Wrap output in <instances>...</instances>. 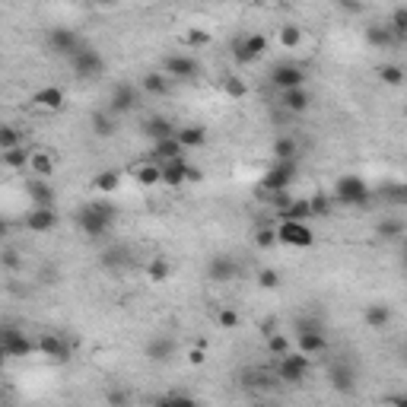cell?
<instances>
[{
  "mask_svg": "<svg viewBox=\"0 0 407 407\" xmlns=\"http://www.w3.org/2000/svg\"><path fill=\"white\" fill-rule=\"evenodd\" d=\"M137 105H140V90L131 83H118L112 90V96H108V112L112 115H127Z\"/></svg>",
  "mask_w": 407,
  "mask_h": 407,
  "instance_id": "obj_13",
  "label": "cell"
},
{
  "mask_svg": "<svg viewBox=\"0 0 407 407\" xmlns=\"http://www.w3.org/2000/svg\"><path fill=\"white\" fill-rule=\"evenodd\" d=\"M296 341H300V354L305 356H318V354H324L328 350V337H324V331H322V324L318 322H300L296 324Z\"/></svg>",
  "mask_w": 407,
  "mask_h": 407,
  "instance_id": "obj_8",
  "label": "cell"
},
{
  "mask_svg": "<svg viewBox=\"0 0 407 407\" xmlns=\"http://www.w3.org/2000/svg\"><path fill=\"white\" fill-rule=\"evenodd\" d=\"M64 105H67V92L60 90V86H45V90H38L36 96L29 99L32 112H42V115H54V112H60Z\"/></svg>",
  "mask_w": 407,
  "mask_h": 407,
  "instance_id": "obj_12",
  "label": "cell"
},
{
  "mask_svg": "<svg viewBox=\"0 0 407 407\" xmlns=\"http://www.w3.org/2000/svg\"><path fill=\"white\" fill-rule=\"evenodd\" d=\"M159 166H162V185L166 188H181L185 185V172H188L185 156H179V159H166V162H159Z\"/></svg>",
  "mask_w": 407,
  "mask_h": 407,
  "instance_id": "obj_24",
  "label": "cell"
},
{
  "mask_svg": "<svg viewBox=\"0 0 407 407\" xmlns=\"http://www.w3.org/2000/svg\"><path fill=\"white\" fill-rule=\"evenodd\" d=\"M0 162H4L10 172H19V169L29 166V150L26 147H13V150H0Z\"/></svg>",
  "mask_w": 407,
  "mask_h": 407,
  "instance_id": "obj_34",
  "label": "cell"
},
{
  "mask_svg": "<svg viewBox=\"0 0 407 407\" xmlns=\"http://www.w3.org/2000/svg\"><path fill=\"white\" fill-rule=\"evenodd\" d=\"M312 105V92L305 86H293V90H280V108H287L290 115H305Z\"/></svg>",
  "mask_w": 407,
  "mask_h": 407,
  "instance_id": "obj_21",
  "label": "cell"
},
{
  "mask_svg": "<svg viewBox=\"0 0 407 407\" xmlns=\"http://www.w3.org/2000/svg\"><path fill=\"white\" fill-rule=\"evenodd\" d=\"M188 363H191V366H204V363H207V341H198L191 350H188Z\"/></svg>",
  "mask_w": 407,
  "mask_h": 407,
  "instance_id": "obj_51",
  "label": "cell"
},
{
  "mask_svg": "<svg viewBox=\"0 0 407 407\" xmlns=\"http://www.w3.org/2000/svg\"><path fill=\"white\" fill-rule=\"evenodd\" d=\"M127 179H134L140 188H156V185H162V166L153 156H147V159L127 166Z\"/></svg>",
  "mask_w": 407,
  "mask_h": 407,
  "instance_id": "obj_11",
  "label": "cell"
},
{
  "mask_svg": "<svg viewBox=\"0 0 407 407\" xmlns=\"http://www.w3.org/2000/svg\"><path fill=\"white\" fill-rule=\"evenodd\" d=\"M147 277H150L153 283H166L169 277H172V264H169L166 258H153V261L147 264Z\"/></svg>",
  "mask_w": 407,
  "mask_h": 407,
  "instance_id": "obj_39",
  "label": "cell"
},
{
  "mask_svg": "<svg viewBox=\"0 0 407 407\" xmlns=\"http://www.w3.org/2000/svg\"><path fill=\"white\" fill-rule=\"evenodd\" d=\"M296 153H300L296 137H277L274 140V159H296Z\"/></svg>",
  "mask_w": 407,
  "mask_h": 407,
  "instance_id": "obj_42",
  "label": "cell"
},
{
  "mask_svg": "<svg viewBox=\"0 0 407 407\" xmlns=\"http://www.w3.org/2000/svg\"><path fill=\"white\" fill-rule=\"evenodd\" d=\"M296 179V159H274V166L261 175V191H283Z\"/></svg>",
  "mask_w": 407,
  "mask_h": 407,
  "instance_id": "obj_7",
  "label": "cell"
},
{
  "mask_svg": "<svg viewBox=\"0 0 407 407\" xmlns=\"http://www.w3.org/2000/svg\"><path fill=\"white\" fill-rule=\"evenodd\" d=\"M36 350H38L42 356L54 359V363H67V359H70V347H67V341H64L60 334H54V331H45V334H38Z\"/></svg>",
  "mask_w": 407,
  "mask_h": 407,
  "instance_id": "obj_14",
  "label": "cell"
},
{
  "mask_svg": "<svg viewBox=\"0 0 407 407\" xmlns=\"http://www.w3.org/2000/svg\"><path fill=\"white\" fill-rule=\"evenodd\" d=\"M404 229H407L404 220H398V216H385V220H379L376 233H379V239H401Z\"/></svg>",
  "mask_w": 407,
  "mask_h": 407,
  "instance_id": "obj_37",
  "label": "cell"
},
{
  "mask_svg": "<svg viewBox=\"0 0 407 407\" xmlns=\"http://www.w3.org/2000/svg\"><path fill=\"white\" fill-rule=\"evenodd\" d=\"M181 42H185L188 48H207V45L213 42V36H210L207 29H201V26H188V29L181 32Z\"/></svg>",
  "mask_w": 407,
  "mask_h": 407,
  "instance_id": "obj_36",
  "label": "cell"
},
{
  "mask_svg": "<svg viewBox=\"0 0 407 407\" xmlns=\"http://www.w3.org/2000/svg\"><path fill=\"white\" fill-rule=\"evenodd\" d=\"M29 169L32 175H38V179H51L54 169H58V159H54L51 150H29Z\"/></svg>",
  "mask_w": 407,
  "mask_h": 407,
  "instance_id": "obj_22",
  "label": "cell"
},
{
  "mask_svg": "<svg viewBox=\"0 0 407 407\" xmlns=\"http://www.w3.org/2000/svg\"><path fill=\"white\" fill-rule=\"evenodd\" d=\"M337 6H341L344 13H359V10H363V4H359V0H337Z\"/></svg>",
  "mask_w": 407,
  "mask_h": 407,
  "instance_id": "obj_54",
  "label": "cell"
},
{
  "mask_svg": "<svg viewBox=\"0 0 407 407\" xmlns=\"http://www.w3.org/2000/svg\"><path fill=\"white\" fill-rule=\"evenodd\" d=\"M115 220H118V207L108 201H90L77 210V229L86 239H102V236H108Z\"/></svg>",
  "mask_w": 407,
  "mask_h": 407,
  "instance_id": "obj_1",
  "label": "cell"
},
{
  "mask_svg": "<svg viewBox=\"0 0 407 407\" xmlns=\"http://www.w3.org/2000/svg\"><path fill=\"white\" fill-rule=\"evenodd\" d=\"M144 134L150 140H162V137H172L175 134V125L169 118H162V115H153V118L144 121Z\"/></svg>",
  "mask_w": 407,
  "mask_h": 407,
  "instance_id": "obj_31",
  "label": "cell"
},
{
  "mask_svg": "<svg viewBox=\"0 0 407 407\" xmlns=\"http://www.w3.org/2000/svg\"><path fill=\"white\" fill-rule=\"evenodd\" d=\"M80 45H83V42H80V36L73 29H51L48 32V48L54 54H60V58H70Z\"/></svg>",
  "mask_w": 407,
  "mask_h": 407,
  "instance_id": "obj_18",
  "label": "cell"
},
{
  "mask_svg": "<svg viewBox=\"0 0 407 407\" xmlns=\"http://www.w3.org/2000/svg\"><path fill=\"white\" fill-rule=\"evenodd\" d=\"M156 404H159V407H179V404H194V395H188V391H169V395L156 398Z\"/></svg>",
  "mask_w": 407,
  "mask_h": 407,
  "instance_id": "obj_48",
  "label": "cell"
},
{
  "mask_svg": "<svg viewBox=\"0 0 407 407\" xmlns=\"http://www.w3.org/2000/svg\"><path fill=\"white\" fill-rule=\"evenodd\" d=\"M270 83L277 90H293V86H305V70L300 64H277L270 73Z\"/></svg>",
  "mask_w": 407,
  "mask_h": 407,
  "instance_id": "obj_17",
  "label": "cell"
},
{
  "mask_svg": "<svg viewBox=\"0 0 407 407\" xmlns=\"http://www.w3.org/2000/svg\"><path fill=\"white\" fill-rule=\"evenodd\" d=\"M153 159L156 162H166V159H179V156H185V150H181V144L172 137H162V140H153Z\"/></svg>",
  "mask_w": 407,
  "mask_h": 407,
  "instance_id": "obj_28",
  "label": "cell"
},
{
  "mask_svg": "<svg viewBox=\"0 0 407 407\" xmlns=\"http://www.w3.org/2000/svg\"><path fill=\"white\" fill-rule=\"evenodd\" d=\"M147 356H150L153 363H169V359L175 356V341L172 337H153V341L147 344Z\"/></svg>",
  "mask_w": 407,
  "mask_h": 407,
  "instance_id": "obj_29",
  "label": "cell"
},
{
  "mask_svg": "<svg viewBox=\"0 0 407 407\" xmlns=\"http://www.w3.org/2000/svg\"><path fill=\"white\" fill-rule=\"evenodd\" d=\"M385 26H388V32L395 36V42H404V38H407V10H404V6H398Z\"/></svg>",
  "mask_w": 407,
  "mask_h": 407,
  "instance_id": "obj_40",
  "label": "cell"
},
{
  "mask_svg": "<svg viewBox=\"0 0 407 407\" xmlns=\"http://www.w3.org/2000/svg\"><path fill=\"white\" fill-rule=\"evenodd\" d=\"M366 45H372V48H391V45H398L395 42V36L388 32V26L385 23H369L366 26Z\"/></svg>",
  "mask_w": 407,
  "mask_h": 407,
  "instance_id": "obj_27",
  "label": "cell"
},
{
  "mask_svg": "<svg viewBox=\"0 0 407 407\" xmlns=\"http://www.w3.org/2000/svg\"><path fill=\"white\" fill-rule=\"evenodd\" d=\"M26 229H29V233H51V229H58V210L32 207L29 216H26Z\"/></svg>",
  "mask_w": 407,
  "mask_h": 407,
  "instance_id": "obj_19",
  "label": "cell"
},
{
  "mask_svg": "<svg viewBox=\"0 0 407 407\" xmlns=\"http://www.w3.org/2000/svg\"><path fill=\"white\" fill-rule=\"evenodd\" d=\"M268 350H270V356H283L290 350V337L280 334V331H270L268 334Z\"/></svg>",
  "mask_w": 407,
  "mask_h": 407,
  "instance_id": "obj_47",
  "label": "cell"
},
{
  "mask_svg": "<svg viewBox=\"0 0 407 407\" xmlns=\"http://www.w3.org/2000/svg\"><path fill=\"white\" fill-rule=\"evenodd\" d=\"M6 229H10V223H6L4 216H0V236H6Z\"/></svg>",
  "mask_w": 407,
  "mask_h": 407,
  "instance_id": "obj_57",
  "label": "cell"
},
{
  "mask_svg": "<svg viewBox=\"0 0 407 407\" xmlns=\"http://www.w3.org/2000/svg\"><path fill=\"white\" fill-rule=\"evenodd\" d=\"M239 4H258V0H239Z\"/></svg>",
  "mask_w": 407,
  "mask_h": 407,
  "instance_id": "obj_59",
  "label": "cell"
},
{
  "mask_svg": "<svg viewBox=\"0 0 407 407\" xmlns=\"http://www.w3.org/2000/svg\"><path fill=\"white\" fill-rule=\"evenodd\" d=\"M23 147V131L16 125H0V150H13Z\"/></svg>",
  "mask_w": 407,
  "mask_h": 407,
  "instance_id": "obj_41",
  "label": "cell"
},
{
  "mask_svg": "<svg viewBox=\"0 0 407 407\" xmlns=\"http://www.w3.org/2000/svg\"><path fill=\"white\" fill-rule=\"evenodd\" d=\"M162 73L169 80H194L201 73V64L191 58V54H166L162 58Z\"/></svg>",
  "mask_w": 407,
  "mask_h": 407,
  "instance_id": "obj_10",
  "label": "cell"
},
{
  "mask_svg": "<svg viewBox=\"0 0 407 407\" xmlns=\"http://www.w3.org/2000/svg\"><path fill=\"white\" fill-rule=\"evenodd\" d=\"M255 245H258V248H270V245H277V233H274V226H261V229H255Z\"/></svg>",
  "mask_w": 407,
  "mask_h": 407,
  "instance_id": "obj_49",
  "label": "cell"
},
{
  "mask_svg": "<svg viewBox=\"0 0 407 407\" xmlns=\"http://www.w3.org/2000/svg\"><path fill=\"white\" fill-rule=\"evenodd\" d=\"M239 322H242L239 312L229 309V305H223V309L216 312V324H220L223 331H236V328H239Z\"/></svg>",
  "mask_w": 407,
  "mask_h": 407,
  "instance_id": "obj_46",
  "label": "cell"
},
{
  "mask_svg": "<svg viewBox=\"0 0 407 407\" xmlns=\"http://www.w3.org/2000/svg\"><path fill=\"white\" fill-rule=\"evenodd\" d=\"M277 233V245H287V248H312L315 245V233L309 229L305 220H280L274 226Z\"/></svg>",
  "mask_w": 407,
  "mask_h": 407,
  "instance_id": "obj_3",
  "label": "cell"
},
{
  "mask_svg": "<svg viewBox=\"0 0 407 407\" xmlns=\"http://www.w3.org/2000/svg\"><path fill=\"white\" fill-rule=\"evenodd\" d=\"M264 54H268V38L261 36V32H252V36H242L233 42V60L242 67L255 64V60H261Z\"/></svg>",
  "mask_w": 407,
  "mask_h": 407,
  "instance_id": "obj_6",
  "label": "cell"
},
{
  "mask_svg": "<svg viewBox=\"0 0 407 407\" xmlns=\"http://www.w3.org/2000/svg\"><path fill=\"white\" fill-rule=\"evenodd\" d=\"M0 350L10 359H26L36 354V341H29L16 324H0Z\"/></svg>",
  "mask_w": 407,
  "mask_h": 407,
  "instance_id": "obj_5",
  "label": "cell"
},
{
  "mask_svg": "<svg viewBox=\"0 0 407 407\" xmlns=\"http://www.w3.org/2000/svg\"><path fill=\"white\" fill-rule=\"evenodd\" d=\"M118 185H121V172H115V169H102V172L92 175V191L99 194L118 191Z\"/></svg>",
  "mask_w": 407,
  "mask_h": 407,
  "instance_id": "obj_32",
  "label": "cell"
},
{
  "mask_svg": "<svg viewBox=\"0 0 407 407\" xmlns=\"http://www.w3.org/2000/svg\"><path fill=\"white\" fill-rule=\"evenodd\" d=\"M90 125H92V134H96V137H115V134H118V125H115V115L108 112H96L90 118Z\"/></svg>",
  "mask_w": 407,
  "mask_h": 407,
  "instance_id": "obj_33",
  "label": "cell"
},
{
  "mask_svg": "<svg viewBox=\"0 0 407 407\" xmlns=\"http://www.w3.org/2000/svg\"><path fill=\"white\" fill-rule=\"evenodd\" d=\"M328 382L334 391H341V395H347V391H354L356 385V372L350 363H331L328 366Z\"/></svg>",
  "mask_w": 407,
  "mask_h": 407,
  "instance_id": "obj_20",
  "label": "cell"
},
{
  "mask_svg": "<svg viewBox=\"0 0 407 407\" xmlns=\"http://www.w3.org/2000/svg\"><path fill=\"white\" fill-rule=\"evenodd\" d=\"M185 181H191V185H198V181H204V169H198V166H188Z\"/></svg>",
  "mask_w": 407,
  "mask_h": 407,
  "instance_id": "obj_53",
  "label": "cell"
},
{
  "mask_svg": "<svg viewBox=\"0 0 407 407\" xmlns=\"http://www.w3.org/2000/svg\"><path fill=\"white\" fill-rule=\"evenodd\" d=\"M277 213H280V220H305L309 223V216H312L309 198H293L283 210H277Z\"/></svg>",
  "mask_w": 407,
  "mask_h": 407,
  "instance_id": "obj_35",
  "label": "cell"
},
{
  "mask_svg": "<svg viewBox=\"0 0 407 407\" xmlns=\"http://www.w3.org/2000/svg\"><path fill=\"white\" fill-rule=\"evenodd\" d=\"M26 194H29L32 207H54V201H58V194H54L51 181H48V179H38V175L26 179Z\"/></svg>",
  "mask_w": 407,
  "mask_h": 407,
  "instance_id": "obj_16",
  "label": "cell"
},
{
  "mask_svg": "<svg viewBox=\"0 0 407 407\" xmlns=\"http://www.w3.org/2000/svg\"><path fill=\"white\" fill-rule=\"evenodd\" d=\"M70 67H73V73H77L80 80H96L99 73L105 70V60H102L99 51H92V48H86V45H80V48L70 54Z\"/></svg>",
  "mask_w": 407,
  "mask_h": 407,
  "instance_id": "obj_9",
  "label": "cell"
},
{
  "mask_svg": "<svg viewBox=\"0 0 407 407\" xmlns=\"http://www.w3.org/2000/svg\"><path fill=\"white\" fill-rule=\"evenodd\" d=\"M302 42H305V32L296 23H283L280 29H277V45H280V48L293 51V48H300Z\"/></svg>",
  "mask_w": 407,
  "mask_h": 407,
  "instance_id": "obj_30",
  "label": "cell"
},
{
  "mask_svg": "<svg viewBox=\"0 0 407 407\" xmlns=\"http://www.w3.org/2000/svg\"><path fill=\"white\" fill-rule=\"evenodd\" d=\"M169 90H172V80L166 77V73H144V80H140V92H147V96H169Z\"/></svg>",
  "mask_w": 407,
  "mask_h": 407,
  "instance_id": "obj_25",
  "label": "cell"
},
{
  "mask_svg": "<svg viewBox=\"0 0 407 407\" xmlns=\"http://www.w3.org/2000/svg\"><path fill=\"white\" fill-rule=\"evenodd\" d=\"M0 264H4L6 270H19L23 268V258H19L16 248H6V252H0Z\"/></svg>",
  "mask_w": 407,
  "mask_h": 407,
  "instance_id": "obj_52",
  "label": "cell"
},
{
  "mask_svg": "<svg viewBox=\"0 0 407 407\" xmlns=\"http://www.w3.org/2000/svg\"><path fill=\"white\" fill-rule=\"evenodd\" d=\"M369 198L372 191L366 185V179H359V175H341L334 181V194H331V201L344 204V207H366Z\"/></svg>",
  "mask_w": 407,
  "mask_h": 407,
  "instance_id": "obj_2",
  "label": "cell"
},
{
  "mask_svg": "<svg viewBox=\"0 0 407 407\" xmlns=\"http://www.w3.org/2000/svg\"><path fill=\"white\" fill-rule=\"evenodd\" d=\"M270 4H293V0H270Z\"/></svg>",
  "mask_w": 407,
  "mask_h": 407,
  "instance_id": "obj_58",
  "label": "cell"
},
{
  "mask_svg": "<svg viewBox=\"0 0 407 407\" xmlns=\"http://www.w3.org/2000/svg\"><path fill=\"white\" fill-rule=\"evenodd\" d=\"M175 140L181 144V150H201L207 144V131L201 125H185V127H175Z\"/></svg>",
  "mask_w": 407,
  "mask_h": 407,
  "instance_id": "obj_23",
  "label": "cell"
},
{
  "mask_svg": "<svg viewBox=\"0 0 407 407\" xmlns=\"http://www.w3.org/2000/svg\"><path fill=\"white\" fill-rule=\"evenodd\" d=\"M379 80L385 86H401L404 83V67L401 64H382L379 67Z\"/></svg>",
  "mask_w": 407,
  "mask_h": 407,
  "instance_id": "obj_43",
  "label": "cell"
},
{
  "mask_svg": "<svg viewBox=\"0 0 407 407\" xmlns=\"http://www.w3.org/2000/svg\"><path fill=\"white\" fill-rule=\"evenodd\" d=\"M363 318H366V324H369L372 331L388 328V324H391V305H385V302H372V305H366Z\"/></svg>",
  "mask_w": 407,
  "mask_h": 407,
  "instance_id": "obj_26",
  "label": "cell"
},
{
  "mask_svg": "<svg viewBox=\"0 0 407 407\" xmlns=\"http://www.w3.org/2000/svg\"><path fill=\"white\" fill-rule=\"evenodd\" d=\"M309 210L312 216H324L331 210V198L328 194H315V198H309Z\"/></svg>",
  "mask_w": 407,
  "mask_h": 407,
  "instance_id": "obj_50",
  "label": "cell"
},
{
  "mask_svg": "<svg viewBox=\"0 0 407 407\" xmlns=\"http://www.w3.org/2000/svg\"><path fill=\"white\" fill-rule=\"evenodd\" d=\"M223 92H226L229 99H245L248 86H245V80H239V77H223Z\"/></svg>",
  "mask_w": 407,
  "mask_h": 407,
  "instance_id": "obj_45",
  "label": "cell"
},
{
  "mask_svg": "<svg viewBox=\"0 0 407 407\" xmlns=\"http://www.w3.org/2000/svg\"><path fill=\"white\" fill-rule=\"evenodd\" d=\"M274 376L277 382H287V385H300L305 382L309 376V356L300 354V350H287L283 356H277V366H274Z\"/></svg>",
  "mask_w": 407,
  "mask_h": 407,
  "instance_id": "obj_4",
  "label": "cell"
},
{
  "mask_svg": "<svg viewBox=\"0 0 407 407\" xmlns=\"http://www.w3.org/2000/svg\"><path fill=\"white\" fill-rule=\"evenodd\" d=\"M96 4H115V0H96Z\"/></svg>",
  "mask_w": 407,
  "mask_h": 407,
  "instance_id": "obj_60",
  "label": "cell"
},
{
  "mask_svg": "<svg viewBox=\"0 0 407 407\" xmlns=\"http://www.w3.org/2000/svg\"><path fill=\"white\" fill-rule=\"evenodd\" d=\"M6 359H10V356H6L4 350H0V376H4V369H6Z\"/></svg>",
  "mask_w": 407,
  "mask_h": 407,
  "instance_id": "obj_56",
  "label": "cell"
},
{
  "mask_svg": "<svg viewBox=\"0 0 407 407\" xmlns=\"http://www.w3.org/2000/svg\"><path fill=\"white\" fill-rule=\"evenodd\" d=\"M99 264L108 270H118V268H127V264H131V255H127V248H108V252H102Z\"/></svg>",
  "mask_w": 407,
  "mask_h": 407,
  "instance_id": "obj_38",
  "label": "cell"
},
{
  "mask_svg": "<svg viewBox=\"0 0 407 407\" xmlns=\"http://www.w3.org/2000/svg\"><path fill=\"white\" fill-rule=\"evenodd\" d=\"M131 401V395H125V391H112L108 395V404H127Z\"/></svg>",
  "mask_w": 407,
  "mask_h": 407,
  "instance_id": "obj_55",
  "label": "cell"
},
{
  "mask_svg": "<svg viewBox=\"0 0 407 407\" xmlns=\"http://www.w3.org/2000/svg\"><path fill=\"white\" fill-rule=\"evenodd\" d=\"M236 274H239V264H236L233 255H213L207 261V277L213 283H229L236 280Z\"/></svg>",
  "mask_w": 407,
  "mask_h": 407,
  "instance_id": "obj_15",
  "label": "cell"
},
{
  "mask_svg": "<svg viewBox=\"0 0 407 407\" xmlns=\"http://www.w3.org/2000/svg\"><path fill=\"white\" fill-rule=\"evenodd\" d=\"M255 283L261 290H280L283 277H280V270H274V268H261L258 270V277H255Z\"/></svg>",
  "mask_w": 407,
  "mask_h": 407,
  "instance_id": "obj_44",
  "label": "cell"
}]
</instances>
